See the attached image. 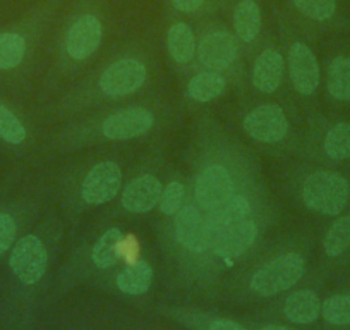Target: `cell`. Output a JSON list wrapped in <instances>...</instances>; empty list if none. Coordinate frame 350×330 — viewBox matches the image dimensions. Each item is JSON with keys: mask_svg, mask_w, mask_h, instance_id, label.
I'll use <instances>...</instances> for the list:
<instances>
[{"mask_svg": "<svg viewBox=\"0 0 350 330\" xmlns=\"http://www.w3.org/2000/svg\"><path fill=\"white\" fill-rule=\"evenodd\" d=\"M288 69H291L294 88L301 95H312L319 85V66L314 53L304 43H294L288 52Z\"/></svg>", "mask_w": 350, "mask_h": 330, "instance_id": "cell-11", "label": "cell"}, {"mask_svg": "<svg viewBox=\"0 0 350 330\" xmlns=\"http://www.w3.org/2000/svg\"><path fill=\"white\" fill-rule=\"evenodd\" d=\"M144 79H146V67L141 60L122 59L103 71L100 77V88L107 97L119 99L139 90Z\"/></svg>", "mask_w": 350, "mask_h": 330, "instance_id": "cell-4", "label": "cell"}, {"mask_svg": "<svg viewBox=\"0 0 350 330\" xmlns=\"http://www.w3.org/2000/svg\"><path fill=\"white\" fill-rule=\"evenodd\" d=\"M172 4L183 12H194L204 4V0H172Z\"/></svg>", "mask_w": 350, "mask_h": 330, "instance_id": "cell-32", "label": "cell"}, {"mask_svg": "<svg viewBox=\"0 0 350 330\" xmlns=\"http://www.w3.org/2000/svg\"><path fill=\"white\" fill-rule=\"evenodd\" d=\"M0 138L12 144H19L26 140V129L21 120L2 103H0Z\"/></svg>", "mask_w": 350, "mask_h": 330, "instance_id": "cell-28", "label": "cell"}, {"mask_svg": "<svg viewBox=\"0 0 350 330\" xmlns=\"http://www.w3.org/2000/svg\"><path fill=\"white\" fill-rule=\"evenodd\" d=\"M11 268L25 284L33 285L46 270V250L36 236H25L11 253Z\"/></svg>", "mask_w": 350, "mask_h": 330, "instance_id": "cell-5", "label": "cell"}, {"mask_svg": "<svg viewBox=\"0 0 350 330\" xmlns=\"http://www.w3.org/2000/svg\"><path fill=\"white\" fill-rule=\"evenodd\" d=\"M325 151L333 160L350 158V124H336L325 138Z\"/></svg>", "mask_w": 350, "mask_h": 330, "instance_id": "cell-26", "label": "cell"}, {"mask_svg": "<svg viewBox=\"0 0 350 330\" xmlns=\"http://www.w3.org/2000/svg\"><path fill=\"white\" fill-rule=\"evenodd\" d=\"M321 315L332 325H349L350 323V296H332L321 305Z\"/></svg>", "mask_w": 350, "mask_h": 330, "instance_id": "cell-27", "label": "cell"}, {"mask_svg": "<svg viewBox=\"0 0 350 330\" xmlns=\"http://www.w3.org/2000/svg\"><path fill=\"white\" fill-rule=\"evenodd\" d=\"M234 193L230 173L221 165H210L196 181V200L206 210L220 207Z\"/></svg>", "mask_w": 350, "mask_h": 330, "instance_id": "cell-8", "label": "cell"}, {"mask_svg": "<svg viewBox=\"0 0 350 330\" xmlns=\"http://www.w3.org/2000/svg\"><path fill=\"white\" fill-rule=\"evenodd\" d=\"M284 77V57L277 50H265L252 71V83L262 93H273Z\"/></svg>", "mask_w": 350, "mask_h": 330, "instance_id": "cell-15", "label": "cell"}, {"mask_svg": "<svg viewBox=\"0 0 350 330\" xmlns=\"http://www.w3.org/2000/svg\"><path fill=\"white\" fill-rule=\"evenodd\" d=\"M153 123L154 116L148 109H124L107 117L103 123V134L109 140H131L148 133Z\"/></svg>", "mask_w": 350, "mask_h": 330, "instance_id": "cell-9", "label": "cell"}, {"mask_svg": "<svg viewBox=\"0 0 350 330\" xmlns=\"http://www.w3.org/2000/svg\"><path fill=\"white\" fill-rule=\"evenodd\" d=\"M225 90V79L217 73H201L189 81L187 95L196 102H210L221 95Z\"/></svg>", "mask_w": 350, "mask_h": 330, "instance_id": "cell-22", "label": "cell"}, {"mask_svg": "<svg viewBox=\"0 0 350 330\" xmlns=\"http://www.w3.org/2000/svg\"><path fill=\"white\" fill-rule=\"evenodd\" d=\"M120 174L119 165L113 162H102L95 165L88 176L84 177L83 186H81V194L83 200L90 205H102L117 196L120 190Z\"/></svg>", "mask_w": 350, "mask_h": 330, "instance_id": "cell-6", "label": "cell"}, {"mask_svg": "<svg viewBox=\"0 0 350 330\" xmlns=\"http://www.w3.org/2000/svg\"><path fill=\"white\" fill-rule=\"evenodd\" d=\"M206 229L210 248H213L215 253L225 260L244 253L256 239V225L251 218L232 222V224L213 225V227L206 225Z\"/></svg>", "mask_w": 350, "mask_h": 330, "instance_id": "cell-3", "label": "cell"}, {"mask_svg": "<svg viewBox=\"0 0 350 330\" xmlns=\"http://www.w3.org/2000/svg\"><path fill=\"white\" fill-rule=\"evenodd\" d=\"M244 129L249 136L262 143H278L287 136L288 120L278 105H261L247 114Z\"/></svg>", "mask_w": 350, "mask_h": 330, "instance_id": "cell-7", "label": "cell"}, {"mask_svg": "<svg viewBox=\"0 0 350 330\" xmlns=\"http://www.w3.org/2000/svg\"><path fill=\"white\" fill-rule=\"evenodd\" d=\"M208 330H245L244 327L239 325L237 322H232V320H213L208 327Z\"/></svg>", "mask_w": 350, "mask_h": 330, "instance_id": "cell-33", "label": "cell"}, {"mask_svg": "<svg viewBox=\"0 0 350 330\" xmlns=\"http://www.w3.org/2000/svg\"><path fill=\"white\" fill-rule=\"evenodd\" d=\"M234 28L239 38L244 43L252 42L261 28V11L252 0H242L235 8Z\"/></svg>", "mask_w": 350, "mask_h": 330, "instance_id": "cell-20", "label": "cell"}, {"mask_svg": "<svg viewBox=\"0 0 350 330\" xmlns=\"http://www.w3.org/2000/svg\"><path fill=\"white\" fill-rule=\"evenodd\" d=\"M294 5L301 14L314 21H326L336 11L335 0H294Z\"/></svg>", "mask_w": 350, "mask_h": 330, "instance_id": "cell-29", "label": "cell"}, {"mask_svg": "<svg viewBox=\"0 0 350 330\" xmlns=\"http://www.w3.org/2000/svg\"><path fill=\"white\" fill-rule=\"evenodd\" d=\"M184 201V186L180 183H170L163 190L160 198V210L165 215H174L183 207Z\"/></svg>", "mask_w": 350, "mask_h": 330, "instance_id": "cell-30", "label": "cell"}, {"mask_svg": "<svg viewBox=\"0 0 350 330\" xmlns=\"http://www.w3.org/2000/svg\"><path fill=\"white\" fill-rule=\"evenodd\" d=\"M163 190L154 176H141L131 181L122 193V207L133 214H144L160 203Z\"/></svg>", "mask_w": 350, "mask_h": 330, "instance_id": "cell-14", "label": "cell"}, {"mask_svg": "<svg viewBox=\"0 0 350 330\" xmlns=\"http://www.w3.org/2000/svg\"><path fill=\"white\" fill-rule=\"evenodd\" d=\"M124 234L120 229L112 227L107 232H103L102 238L96 241L93 248V264L98 268H109L116 265L120 258V246H122Z\"/></svg>", "mask_w": 350, "mask_h": 330, "instance_id": "cell-21", "label": "cell"}, {"mask_svg": "<svg viewBox=\"0 0 350 330\" xmlns=\"http://www.w3.org/2000/svg\"><path fill=\"white\" fill-rule=\"evenodd\" d=\"M210 214L206 215V225L213 227V225H224L232 224V222L247 220L251 217V205L244 196L239 194H232L227 201L220 205V207L208 210Z\"/></svg>", "mask_w": 350, "mask_h": 330, "instance_id": "cell-18", "label": "cell"}, {"mask_svg": "<svg viewBox=\"0 0 350 330\" xmlns=\"http://www.w3.org/2000/svg\"><path fill=\"white\" fill-rule=\"evenodd\" d=\"M201 64L208 69H227L237 57V43L227 31H215L204 36L198 47Z\"/></svg>", "mask_w": 350, "mask_h": 330, "instance_id": "cell-12", "label": "cell"}, {"mask_svg": "<svg viewBox=\"0 0 350 330\" xmlns=\"http://www.w3.org/2000/svg\"><path fill=\"white\" fill-rule=\"evenodd\" d=\"M168 52L172 59L179 64H186L193 59L194 50H196V38L194 33L186 23H175L167 35Z\"/></svg>", "mask_w": 350, "mask_h": 330, "instance_id": "cell-19", "label": "cell"}, {"mask_svg": "<svg viewBox=\"0 0 350 330\" xmlns=\"http://www.w3.org/2000/svg\"><path fill=\"white\" fill-rule=\"evenodd\" d=\"M262 330H291V329H287V327H282V325H268V327H265Z\"/></svg>", "mask_w": 350, "mask_h": 330, "instance_id": "cell-34", "label": "cell"}, {"mask_svg": "<svg viewBox=\"0 0 350 330\" xmlns=\"http://www.w3.org/2000/svg\"><path fill=\"white\" fill-rule=\"evenodd\" d=\"M153 281V268L148 262L131 264L117 275V288L126 294H143L150 289Z\"/></svg>", "mask_w": 350, "mask_h": 330, "instance_id": "cell-17", "label": "cell"}, {"mask_svg": "<svg viewBox=\"0 0 350 330\" xmlns=\"http://www.w3.org/2000/svg\"><path fill=\"white\" fill-rule=\"evenodd\" d=\"M102 42V25L93 14H84L74 21L66 38V50L74 60H84L96 52Z\"/></svg>", "mask_w": 350, "mask_h": 330, "instance_id": "cell-10", "label": "cell"}, {"mask_svg": "<svg viewBox=\"0 0 350 330\" xmlns=\"http://www.w3.org/2000/svg\"><path fill=\"white\" fill-rule=\"evenodd\" d=\"M26 42L18 33H0V69L9 71L23 62Z\"/></svg>", "mask_w": 350, "mask_h": 330, "instance_id": "cell-24", "label": "cell"}, {"mask_svg": "<svg viewBox=\"0 0 350 330\" xmlns=\"http://www.w3.org/2000/svg\"><path fill=\"white\" fill-rule=\"evenodd\" d=\"M323 248H325L328 257H338L343 251L350 248V215L336 220L326 232L323 239Z\"/></svg>", "mask_w": 350, "mask_h": 330, "instance_id": "cell-25", "label": "cell"}, {"mask_svg": "<svg viewBox=\"0 0 350 330\" xmlns=\"http://www.w3.org/2000/svg\"><path fill=\"white\" fill-rule=\"evenodd\" d=\"M177 241L193 253H201L210 248L206 220L194 207H186L179 212L175 220Z\"/></svg>", "mask_w": 350, "mask_h": 330, "instance_id": "cell-13", "label": "cell"}, {"mask_svg": "<svg viewBox=\"0 0 350 330\" xmlns=\"http://www.w3.org/2000/svg\"><path fill=\"white\" fill-rule=\"evenodd\" d=\"M302 198L311 210L323 215H336L349 200V183L338 174L319 170L304 181Z\"/></svg>", "mask_w": 350, "mask_h": 330, "instance_id": "cell-1", "label": "cell"}, {"mask_svg": "<svg viewBox=\"0 0 350 330\" xmlns=\"http://www.w3.org/2000/svg\"><path fill=\"white\" fill-rule=\"evenodd\" d=\"M16 238V222L9 214L0 212V255L11 248Z\"/></svg>", "mask_w": 350, "mask_h": 330, "instance_id": "cell-31", "label": "cell"}, {"mask_svg": "<svg viewBox=\"0 0 350 330\" xmlns=\"http://www.w3.org/2000/svg\"><path fill=\"white\" fill-rule=\"evenodd\" d=\"M284 313L287 320L297 325H308L312 323L321 313V301L312 291H297L291 294L285 301Z\"/></svg>", "mask_w": 350, "mask_h": 330, "instance_id": "cell-16", "label": "cell"}, {"mask_svg": "<svg viewBox=\"0 0 350 330\" xmlns=\"http://www.w3.org/2000/svg\"><path fill=\"white\" fill-rule=\"evenodd\" d=\"M304 274V258L297 253H287L262 265L251 279L252 291L259 296H275L287 291Z\"/></svg>", "mask_w": 350, "mask_h": 330, "instance_id": "cell-2", "label": "cell"}, {"mask_svg": "<svg viewBox=\"0 0 350 330\" xmlns=\"http://www.w3.org/2000/svg\"><path fill=\"white\" fill-rule=\"evenodd\" d=\"M328 92L336 100H350V59L336 57L328 67Z\"/></svg>", "mask_w": 350, "mask_h": 330, "instance_id": "cell-23", "label": "cell"}]
</instances>
